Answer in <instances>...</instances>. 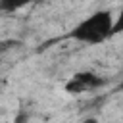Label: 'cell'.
I'll return each mask as SVG.
<instances>
[{"label":"cell","mask_w":123,"mask_h":123,"mask_svg":"<svg viewBox=\"0 0 123 123\" xmlns=\"http://www.w3.org/2000/svg\"><path fill=\"white\" fill-rule=\"evenodd\" d=\"M83 123H98V119H96V117H86Z\"/></svg>","instance_id":"cell-6"},{"label":"cell","mask_w":123,"mask_h":123,"mask_svg":"<svg viewBox=\"0 0 123 123\" xmlns=\"http://www.w3.org/2000/svg\"><path fill=\"white\" fill-rule=\"evenodd\" d=\"M73 79H77L85 88H98V86H104L106 85V79L98 77L92 71H79V73L73 75Z\"/></svg>","instance_id":"cell-2"},{"label":"cell","mask_w":123,"mask_h":123,"mask_svg":"<svg viewBox=\"0 0 123 123\" xmlns=\"http://www.w3.org/2000/svg\"><path fill=\"white\" fill-rule=\"evenodd\" d=\"M25 6V2H15V0H2L0 2V12H15V10H19V8H23Z\"/></svg>","instance_id":"cell-4"},{"label":"cell","mask_w":123,"mask_h":123,"mask_svg":"<svg viewBox=\"0 0 123 123\" xmlns=\"http://www.w3.org/2000/svg\"><path fill=\"white\" fill-rule=\"evenodd\" d=\"M6 44H10V42H0V52H2V50H6Z\"/></svg>","instance_id":"cell-7"},{"label":"cell","mask_w":123,"mask_h":123,"mask_svg":"<svg viewBox=\"0 0 123 123\" xmlns=\"http://www.w3.org/2000/svg\"><path fill=\"white\" fill-rule=\"evenodd\" d=\"M110 35H113V17L108 10H98L86 19H83L69 33L71 38L86 44H100Z\"/></svg>","instance_id":"cell-1"},{"label":"cell","mask_w":123,"mask_h":123,"mask_svg":"<svg viewBox=\"0 0 123 123\" xmlns=\"http://www.w3.org/2000/svg\"><path fill=\"white\" fill-rule=\"evenodd\" d=\"M63 88H65V92H69V94H79V92L86 90V88H85V86H83V85H81L77 79H73V77H71V79L65 83V86H63Z\"/></svg>","instance_id":"cell-3"},{"label":"cell","mask_w":123,"mask_h":123,"mask_svg":"<svg viewBox=\"0 0 123 123\" xmlns=\"http://www.w3.org/2000/svg\"><path fill=\"white\" fill-rule=\"evenodd\" d=\"M29 111H25V110H21L19 113H15V117H13V123H29Z\"/></svg>","instance_id":"cell-5"}]
</instances>
